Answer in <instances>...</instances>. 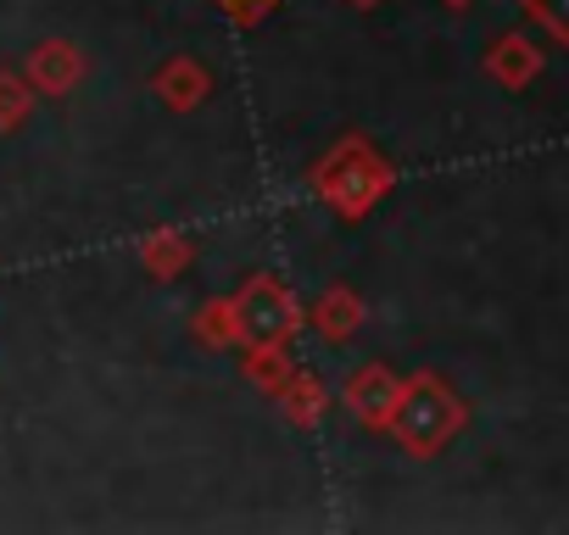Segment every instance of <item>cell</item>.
I'll return each instance as SVG.
<instances>
[{"label": "cell", "instance_id": "cell-3", "mask_svg": "<svg viewBox=\"0 0 569 535\" xmlns=\"http://www.w3.org/2000/svg\"><path fill=\"white\" fill-rule=\"evenodd\" d=\"M229 302L240 319V346H291L308 324V307L279 274H246Z\"/></svg>", "mask_w": 569, "mask_h": 535}, {"label": "cell", "instance_id": "cell-15", "mask_svg": "<svg viewBox=\"0 0 569 535\" xmlns=\"http://www.w3.org/2000/svg\"><path fill=\"white\" fill-rule=\"evenodd\" d=\"M212 7L234 23V29H257V23H268L284 0H212Z\"/></svg>", "mask_w": 569, "mask_h": 535}, {"label": "cell", "instance_id": "cell-4", "mask_svg": "<svg viewBox=\"0 0 569 535\" xmlns=\"http://www.w3.org/2000/svg\"><path fill=\"white\" fill-rule=\"evenodd\" d=\"M18 73L29 79L34 95H46V101H68V95L84 84L90 57H84L68 34H46V40H34V46L23 51V68H18Z\"/></svg>", "mask_w": 569, "mask_h": 535}, {"label": "cell", "instance_id": "cell-11", "mask_svg": "<svg viewBox=\"0 0 569 535\" xmlns=\"http://www.w3.org/2000/svg\"><path fill=\"white\" fill-rule=\"evenodd\" d=\"M190 335L201 352H240V319H234V302L229 296H207L196 313H190Z\"/></svg>", "mask_w": 569, "mask_h": 535}, {"label": "cell", "instance_id": "cell-10", "mask_svg": "<svg viewBox=\"0 0 569 535\" xmlns=\"http://www.w3.org/2000/svg\"><path fill=\"white\" fill-rule=\"evenodd\" d=\"M134 262H140V274L157 280V285H173L184 280L190 268H196V240L184 229H146L134 240Z\"/></svg>", "mask_w": 569, "mask_h": 535}, {"label": "cell", "instance_id": "cell-2", "mask_svg": "<svg viewBox=\"0 0 569 535\" xmlns=\"http://www.w3.org/2000/svg\"><path fill=\"white\" fill-rule=\"evenodd\" d=\"M463 430H469V402L436 369L402 374V396H397L391 424H386V435L397 441V452H408V457L425 463V457H441Z\"/></svg>", "mask_w": 569, "mask_h": 535}, {"label": "cell", "instance_id": "cell-9", "mask_svg": "<svg viewBox=\"0 0 569 535\" xmlns=\"http://www.w3.org/2000/svg\"><path fill=\"white\" fill-rule=\"evenodd\" d=\"M363 319H369V307H363V296H358L347 280L325 285V291L313 296V307H308V324H313V335H319L325 346H347V341L363 330Z\"/></svg>", "mask_w": 569, "mask_h": 535}, {"label": "cell", "instance_id": "cell-1", "mask_svg": "<svg viewBox=\"0 0 569 535\" xmlns=\"http://www.w3.org/2000/svg\"><path fill=\"white\" fill-rule=\"evenodd\" d=\"M308 190H313V201H325L341 223H363V218L397 190V162H391L363 129H347V134H336V140L308 162Z\"/></svg>", "mask_w": 569, "mask_h": 535}, {"label": "cell", "instance_id": "cell-14", "mask_svg": "<svg viewBox=\"0 0 569 535\" xmlns=\"http://www.w3.org/2000/svg\"><path fill=\"white\" fill-rule=\"evenodd\" d=\"M519 12L536 34H547L558 51H569V0H519Z\"/></svg>", "mask_w": 569, "mask_h": 535}, {"label": "cell", "instance_id": "cell-17", "mask_svg": "<svg viewBox=\"0 0 569 535\" xmlns=\"http://www.w3.org/2000/svg\"><path fill=\"white\" fill-rule=\"evenodd\" d=\"M436 7H447V12H469V7H480V0H436Z\"/></svg>", "mask_w": 569, "mask_h": 535}, {"label": "cell", "instance_id": "cell-13", "mask_svg": "<svg viewBox=\"0 0 569 535\" xmlns=\"http://www.w3.org/2000/svg\"><path fill=\"white\" fill-rule=\"evenodd\" d=\"M34 90H29V79L18 73V68H0V134H18L23 123H29V112H34Z\"/></svg>", "mask_w": 569, "mask_h": 535}, {"label": "cell", "instance_id": "cell-5", "mask_svg": "<svg viewBox=\"0 0 569 535\" xmlns=\"http://www.w3.org/2000/svg\"><path fill=\"white\" fill-rule=\"evenodd\" d=\"M397 396H402V374H397L391 363H363V369H352L347 385H341V407H347L369 435H386Z\"/></svg>", "mask_w": 569, "mask_h": 535}, {"label": "cell", "instance_id": "cell-16", "mask_svg": "<svg viewBox=\"0 0 569 535\" xmlns=\"http://www.w3.org/2000/svg\"><path fill=\"white\" fill-rule=\"evenodd\" d=\"M341 7H352V12H380L386 0H341Z\"/></svg>", "mask_w": 569, "mask_h": 535}, {"label": "cell", "instance_id": "cell-6", "mask_svg": "<svg viewBox=\"0 0 569 535\" xmlns=\"http://www.w3.org/2000/svg\"><path fill=\"white\" fill-rule=\"evenodd\" d=\"M541 68H547V51L525 34V29H508V34H497L491 46H486V57H480V73L497 84V90H508V95H519V90H530L536 79H541Z\"/></svg>", "mask_w": 569, "mask_h": 535}, {"label": "cell", "instance_id": "cell-7", "mask_svg": "<svg viewBox=\"0 0 569 535\" xmlns=\"http://www.w3.org/2000/svg\"><path fill=\"white\" fill-rule=\"evenodd\" d=\"M151 95L168 107V112H201L207 107V95H212V68L201 62V57H190V51H173L157 73H151Z\"/></svg>", "mask_w": 569, "mask_h": 535}, {"label": "cell", "instance_id": "cell-12", "mask_svg": "<svg viewBox=\"0 0 569 535\" xmlns=\"http://www.w3.org/2000/svg\"><path fill=\"white\" fill-rule=\"evenodd\" d=\"M291 346H240V380L251 385V391H262V396H273L279 391V380L291 374Z\"/></svg>", "mask_w": 569, "mask_h": 535}, {"label": "cell", "instance_id": "cell-8", "mask_svg": "<svg viewBox=\"0 0 569 535\" xmlns=\"http://www.w3.org/2000/svg\"><path fill=\"white\" fill-rule=\"evenodd\" d=\"M273 407H279V418L291 424V430H319L325 413H330V385H325V374L308 369V363H291V374H284L279 391H273Z\"/></svg>", "mask_w": 569, "mask_h": 535}]
</instances>
